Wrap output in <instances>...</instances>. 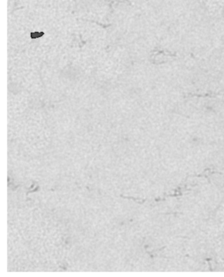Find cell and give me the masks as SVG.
Returning <instances> with one entry per match:
<instances>
[{
    "label": "cell",
    "instance_id": "obj_1",
    "mask_svg": "<svg viewBox=\"0 0 224 277\" xmlns=\"http://www.w3.org/2000/svg\"><path fill=\"white\" fill-rule=\"evenodd\" d=\"M44 34V33H40V32H34L31 34V37L32 38H39Z\"/></svg>",
    "mask_w": 224,
    "mask_h": 277
}]
</instances>
